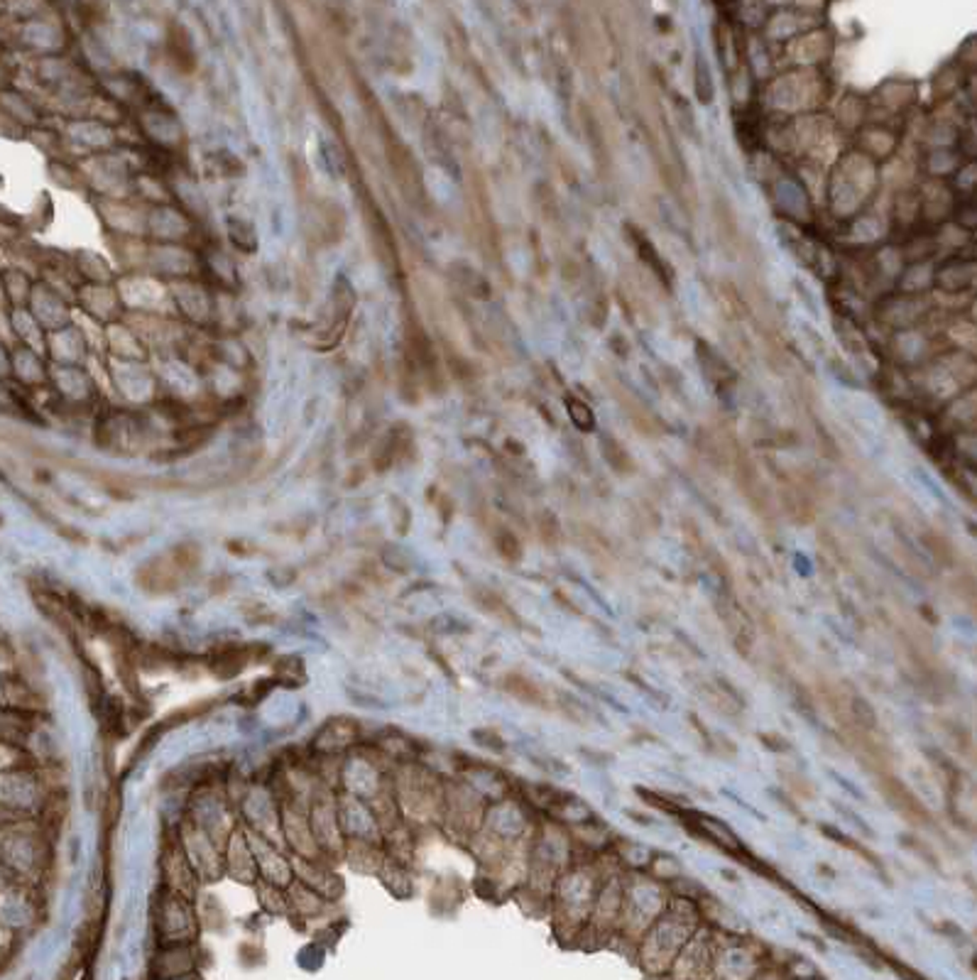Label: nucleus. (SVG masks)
Wrapping results in <instances>:
<instances>
[{
  "mask_svg": "<svg viewBox=\"0 0 977 980\" xmlns=\"http://www.w3.org/2000/svg\"><path fill=\"white\" fill-rule=\"evenodd\" d=\"M879 791H882V794L887 797L889 804H892L899 814H904V818H909L911 824H919V826H931L933 824L929 809H926L924 804H921V799H919L914 791L909 790L902 780L892 777V774H885V777H882V782H879Z\"/></svg>",
  "mask_w": 977,
  "mask_h": 980,
  "instance_id": "obj_1",
  "label": "nucleus"
},
{
  "mask_svg": "<svg viewBox=\"0 0 977 980\" xmlns=\"http://www.w3.org/2000/svg\"><path fill=\"white\" fill-rule=\"evenodd\" d=\"M140 586L153 594H170L180 586V564H162L153 561L150 567L140 571Z\"/></svg>",
  "mask_w": 977,
  "mask_h": 980,
  "instance_id": "obj_2",
  "label": "nucleus"
},
{
  "mask_svg": "<svg viewBox=\"0 0 977 980\" xmlns=\"http://www.w3.org/2000/svg\"><path fill=\"white\" fill-rule=\"evenodd\" d=\"M191 966H194V961H191V953H189L187 946L174 944L160 953L157 971H160V976L172 980V978H181V976H189V973H191Z\"/></svg>",
  "mask_w": 977,
  "mask_h": 980,
  "instance_id": "obj_4",
  "label": "nucleus"
},
{
  "mask_svg": "<svg viewBox=\"0 0 977 980\" xmlns=\"http://www.w3.org/2000/svg\"><path fill=\"white\" fill-rule=\"evenodd\" d=\"M566 405H568V414H571V419H574V424L578 427V429H583V432L593 429L595 419H593L591 407L583 405V402H578V400H568Z\"/></svg>",
  "mask_w": 977,
  "mask_h": 980,
  "instance_id": "obj_7",
  "label": "nucleus"
},
{
  "mask_svg": "<svg viewBox=\"0 0 977 980\" xmlns=\"http://www.w3.org/2000/svg\"><path fill=\"white\" fill-rule=\"evenodd\" d=\"M603 449H605V461L610 466L615 468L618 473H629L632 471V461H629L628 451L620 446L615 439H603Z\"/></svg>",
  "mask_w": 977,
  "mask_h": 980,
  "instance_id": "obj_6",
  "label": "nucleus"
},
{
  "mask_svg": "<svg viewBox=\"0 0 977 980\" xmlns=\"http://www.w3.org/2000/svg\"><path fill=\"white\" fill-rule=\"evenodd\" d=\"M480 605H483L485 611L493 613V615H500L502 621L517 622V618H515V611H512V608H507V605L502 603V598H497L495 594H488V591H485V601H480Z\"/></svg>",
  "mask_w": 977,
  "mask_h": 980,
  "instance_id": "obj_8",
  "label": "nucleus"
},
{
  "mask_svg": "<svg viewBox=\"0 0 977 980\" xmlns=\"http://www.w3.org/2000/svg\"><path fill=\"white\" fill-rule=\"evenodd\" d=\"M502 686L507 689L510 696L520 699L522 703H529V706H539V709H549V696L547 692L539 686L537 682H532L524 675H507Z\"/></svg>",
  "mask_w": 977,
  "mask_h": 980,
  "instance_id": "obj_3",
  "label": "nucleus"
},
{
  "mask_svg": "<svg viewBox=\"0 0 977 980\" xmlns=\"http://www.w3.org/2000/svg\"><path fill=\"white\" fill-rule=\"evenodd\" d=\"M850 716L855 719V723H858L862 730H865V728H870V730L877 728V713H875V709H872L870 703L865 702L862 696H852Z\"/></svg>",
  "mask_w": 977,
  "mask_h": 980,
  "instance_id": "obj_5",
  "label": "nucleus"
},
{
  "mask_svg": "<svg viewBox=\"0 0 977 980\" xmlns=\"http://www.w3.org/2000/svg\"><path fill=\"white\" fill-rule=\"evenodd\" d=\"M172 980H197L194 976H181V978H172Z\"/></svg>",
  "mask_w": 977,
  "mask_h": 980,
  "instance_id": "obj_10",
  "label": "nucleus"
},
{
  "mask_svg": "<svg viewBox=\"0 0 977 980\" xmlns=\"http://www.w3.org/2000/svg\"><path fill=\"white\" fill-rule=\"evenodd\" d=\"M497 547H500L502 557H505V559H512V561H517V559L522 557L520 542H517V537H515L512 532H502L500 540H497Z\"/></svg>",
  "mask_w": 977,
  "mask_h": 980,
  "instance_id": "obj_9",
  "label": "nucleus"
}]
</instances>
